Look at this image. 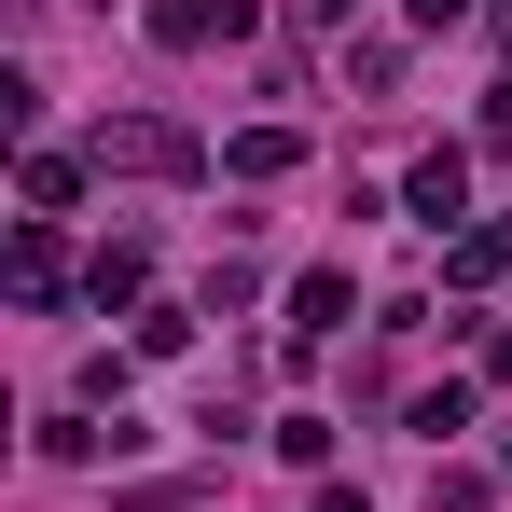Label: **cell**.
<instances>
[{
    "instance_id": "2",
    "label": "cell",
    "mask_w": 512,
    "mask_h": 512,
    "mask_svg": "<svg viewBox=\"0 0 512 512\" xmlns=\"http://www.w3.org/2000/svg\"><path fill=\"white\" fill-rule=\"evenodd\" d=\"M416 222H429V236L471 222V167H457V153H429V167H416Z\"/></svg>"
},
{
    "instance_id": "1",
    "label": "cell",
    "mask_w": 512,
    "mask_h": 512,
    "mask_svg": "<svg viewBox=\"0 0 512 512\" xmlns=\"http://www.w3.org/2000/svg\"><path fill=\"white\" fill-rule=\"evenodd\" d=\"M97 167H194V139H180V125H111Z\"/></svg>"
},
{
    "instance_id": "3",
    "label": "cell",
    "mask_w": 512,
    "mask_h": 512,
    "mask_svg": "<svg viewBox=\"0 0 512 512\" xmlns=\"http://www.w3.org/2000/svg\"><path fill=\"white\" fill-rule=\"evenodd\" d=\"M457 14H471V0H416V28H457Z\"/></svg>"
}]
</instances>
